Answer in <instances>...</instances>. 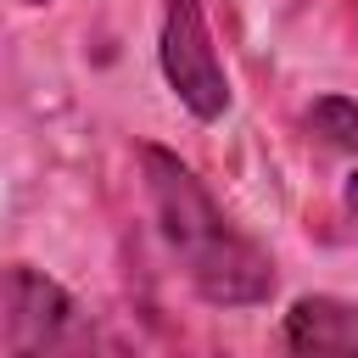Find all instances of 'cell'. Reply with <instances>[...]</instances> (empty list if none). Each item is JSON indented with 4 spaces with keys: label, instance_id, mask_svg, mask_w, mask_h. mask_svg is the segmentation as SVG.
I'll list each match as a JSON object with an SVG mask.
<instances>
[{
    "label": "cell",
    "instance_id": "1",
    "mask_svg": "<svg viewBox=\"0 0 358 358\" xmlns=\"http://www.w3.org/2000/svg\"><path fill=\"white\" fill-rule=\"evenodd\" d=\"M140 179L162 246L207 308H263L274 296V257L218 207V196L179 151L140 145Z\"/></svg>",
    "mask_w": 358,
    "mask_h": 358
},
{
    "label": "cell",
    "instance_id": "2",
    "mask_svg": "<svg viewBox=\"0 0 358 358\" xmlns=\"http://www.w3.org/2000/svg\"><path fill=\"white\" fill-rule=\"evenodd\" d=\"M106 347L84 302L34 263L0 268V352H84Z\"/></svg>",
    "mask_w": 358,
    "mask_h": 358
},
{
    "label": "cell",
    "instance_id": "3",
    "mask_svg": "<svg viewBox=\"0 0 358 358\" xmlns=\"http://www.w3.org/2000/svg\"><path fill=\"white\" fill-rule=\"evenodd\" d=\"M157 62H162L173 101L196 123H218L229 112V73H224V56L207 22V0H162Z\"/></svg>",
    "mask_w": 358,
    "mask_h": 358
},
{
    "label": "cell",
    "instance_id": "4",
    "mask_svg": "<svg viewBox=\"0 0 358 358\" xmlns=\"http://www.w3.org/2000/svg\"><path fill=\"white\" fill-rule=\"evenodd\" d=\"M280 341L291 352H358V302H341V296H296L285 308Z\"/></svg>",
    "mask_w": 358,
    "mask_h": 358
},
{
    "label": "cell",
    "instance_id": "5",
    "mask_svg": "<svg viewBox=\"0 0 358 358\" xmlns=\"http://www.w3.org/2000/svg\"><path fill=\"white\" fill-rule=\"evenodd\" d=\"M308 129L336 151H358V101L352 95H319L308 106Z\"/></svg>",
    "mask_w": 358,
    "mask_h": 358
},
{
    "label": "cell",
    "instance_id": "6",
    "mask_svg": "<svg viewBox=\"0 0 358 358\" xmlns=\"http://www.w3.org/2000/svg\"><path fill=\"white\" fill-rule=\"evenodd\" d=\"M341 196H347V218H352V229H358V168L347 173V190H341Z\"/></svg>",
    "mask_w": 358,
    "mask_h": 358
},
{
    "label": "cell",
    "instance_id": "7",
    "mask_svg": "<svg viewBox=\"0 0 358 358\" xmlns=\"http://www.w3.org/2000/svg\"><path fill=\"white\" fill-rule=\"evenodd\" d=\"M22 6H50V0H22Z\"/></svg>",
    "mask_w": 358,
    "mask_h": 358
}]
</instances>
